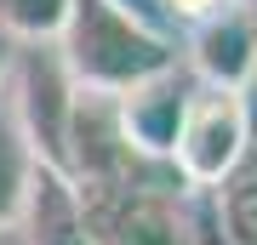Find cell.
Returning <instances> with one entry per match:
<instances>
[{
    "label": "cell",
    "mask_w": 257,
    "mask_h": 245,
    "mask_svg": "<svg viewBox=\"0 0 257 245\" xmlns=\"http://www.w3.org/2000/svg\"><path fill=\"white\" fill-rule=\"evenodd\" d=\"M57 52L80 91H109V97H126L132 86L172 74V57H177L172 35L138 23L109 0H74L63 35H57Z\"/></svg>",
    "instance_id": "6da1fadb"
},
{
    "label": "cell",
    "mask_w": 257,
    "mask_h": 245,
    "mask_svg": "<svg viewBox=\"0 0 257 245\" xmlns=\"http://www.w3.org/2000/svg\"><path fill=\"white\" fill-rule=\"evenodd\" d=\"M251 131H257L251 91H229V86L194 80L183 126H177L172 171L183 177V188H217V182L240 165V154L251 148Z\"/></svg>",
    "instance_id": "7a4b0ae2"
},
{
    "label": "cell",
    "mask_w": 257,
    "mask_h": 245,
    "mask_svg": "<svg viewBox=\"0 0 257 245\" xmlns=\"http://www.w3.org/2000/svg\"><path fill=\"white\" fill-rule=\"evenodd\" d=\"M155 171L172 165H149L120 182H74L92 245H183V188H160Z\"/></svg>",
    "instance_id": "3957f363"
},
{
    "label": "cell",
    "mask_w": 257,
    "mask_h": 245,
    "mask_svg": "<svg viewBox=\"0 0 257 245\" xmlns=\"http://www.w3.org/2000/svg\"><path fill=\"white\" fill-rule=\"evenodd\" d=\"M74 74L57 52V40L40 46H18L12 57V109H18V126L29 137L40 165H57L63 171V137H69V114H74Z\"/></svg>",
    "instance_id": "277c9868"
},
{
    "label": "cell",
    "mask_w": 257,
    "mask_h": 245,
    "mask_svg": "<svg viewBox=\"0 0 257 245\" xmlns=\"http://www.w3.org/2000/svg\"><path fill=\"white\" fill-rule=\"evenodd\" d=\"M189 52H194V74L206 86H229V91L257 86V18L240 12L234 0L194 23Z\"/></svg>",
    "instance_id": "5b68a950"
},
{
    "label": "cell",
    "mask_w": 257,
    "mask_h": 245,
    "mask_svg": "<svg viewBox=\"0 0 257 245\" xmlns=\"http://www.w3.org/2000/svg\"><path fill=\"white\" fill-rule=\"evenodd\" d=\"M183 109H189V80H177V74H155V80L132 86L126 97H120V131H126L132 154L172 165Z\"/></svg>",
    "instance_id": "8992f818"
},
{
    "label": "cell",
    "mask_w": 257,
    "mask_h": 245,
    "mask_svg": "<svg viewBox=\"0 0 257 245\" xmlns=\"http://www.w3.org/2000/svg\"><path fill=\"white\" fill-rule=\"evenodd\" d=\"M18 228H23V245H92V228H86V211H80V188L57 165H35Z\"/></svg>",
    "instance_id": "52a82bcc"
},
{
    "label": "cell",
    "mask_w": 257,
    "mask_h": 245,
    "mask_svg": "<svg viewBox=\"0 0 257 245\" xmlns=\"http://www.w3.org/2000/svg\"><path fill=\"white\" fill-rule=\"evenodd\" d=\"M211 205H217L223 245H257V131H251V148L240 154V165L211 188Z\"/></svg>",
    "instance_id": "ba28073f"
},
{
    "label": "cell",
    "mask_w": 257,
    "mask_h": 245,
    "mask_svg": "<svg viewBox=\"0 0 257 245\" xmlns=\"http://www.w3.org/2000/svg\"><path fill=\"white\" fill-rule=\"evenodd\" d=\"M35 165L40 160H35V148H29V137L18 126V109H12L6 91H0V228H18Z\"/></svg>",
    "instance_id": "9c48e42d"
},
{
    "label": "cell",
    "mask_w": 257,
    "mask_h": 245,
    "mask_svg": "<svg viewBox=\"0 0 257 245\" xmlns=\"http://www.w3.org/2000/svg\"><path fill=\"white\" fill-rule=\"evenodd\" d=\"M69 6L74 0H0V29H6L18 46L57 40L63 23H69Z\"/></svg>",
    "instance_id": "30bf717a"
},
{
    "label": "cell",
    "mask_w": 257,
    "mask_h": 245,
    "mask_svg": "<svg viewBox=\"0 0 257 245\" xmlns=\"http://www.w3.org/2000/svg\"><path fill=\"white\" fill-rule=\"evenodd\" d=\"M109 6H120V12H132L138 23H149V29H160V35H172V18H166V0H109Z\"/></svg>",
    "instance_id": "8fae6325"
},
{
    "label": "cell",
    "mask_w": 257,
    "mask_h": 245,
    "mask_svg": "<svg viewBox=\"0 0 257 245\" xmlns=\"http://www.w3.org/2000/svg\"><path fill=\"white\" fill-rule=\"evenodd\" d=\"M217 6H229V0H166V18H172V23H200Z\"/></svg>",
    "instance_id": "7c38bea8"
},
{
    "label": "cell",
    "mask_w": 257,
    "mask_h": 245,
    "mask_svg": "<svg viewBox=\"0 0 257 245\" xmlns=\"http://www.w3.org/2000/svg\"><path fill=\"white\" fill-rule=\"evenodd\" d=\"M12 57H18V40H12L6 29H0V80H6V74H12Z\"/></svg>",
    "instance_id": "4fadbf2b"
},
{
    "label": "cell",
    "mask_w": 257,
    "mask_h": 245,
    "mask_svg": "<svg viewBox=\"0 0 257 245\" xmlns=\"http://www.w3.org/2000/svg\"><path fill=\"white\" fill-rule=\"evenodd\" d=\"M251 91H257V86H251Z\"/></svg>",
    "instance_id": "5bb4252c"
}]
</instances>
